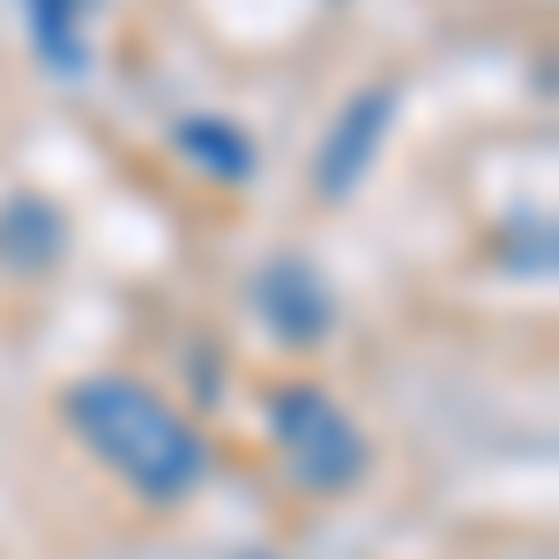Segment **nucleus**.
<instances>
[{
	"instance_id": "obj_1",
	"label": "nucleus",
	"mask_w": 559,
	"mask_h": 559,
	"mask_svg": "<svg viewBox=\"0 0 559 559\" xmlns=\"http://www.w3.org/2000/svg\"><path fill=\"white\" fill-rule=\"evenodd\" d=\"M68 426L150 508H179L210 477V440L150 381H128V373H90V381H75L68 388Z\"/></svg>"
},
{
	"instance_id": "obj_2",
	"label": "nucleus",
	"mask_w": 559,
	"mask_h": 559,
	"mask_svg": "<svg viewBox=\"0 0 559 559\" xmlns=\"http://www.w3.org/2000/svg\"><path fill=\"white\" fill-rule=\"evenodd\" d=\"M269 432L284 448V471L299 477L306 492H350L366 477V432L344 418V403L329 388H284L269 403Z\"/></svg>"
},
{
	"instance_id": "obj_3",
	"label": "nucleus",
	"mask_w": 559,
	"mask_h": 559,
	"mask_svg": "<svg viewBox=\"0 0 559 559\" xmlns=\"http://www.w3.org/2000/svg\"><path fill=\"white\" fill-rule=\"evenodd\" d=\"M388 120H395V90L373 83V90H358L344 112L329 120V134H321V157H313V187L329 194V202H344L358 179L373 173V157H381V134Z\"/></svg>"
},
{
	"instance_id": "obj_4",
	"label": "nucleus",
	"mask_w": 559,
	"mask_h": 559,
	"mask_svg": "<svg viewBox=\"0 0 559 559\" xmlns=\"http://www.w3.org/2000/svg\"><path fill=\"white\" fill-rule=\"evenodd\" d=\"M254 306H261V321H269L284 344H313V336H329V321H336L329 284H321L313 261H299V254H276L269 269H261L254 276Z\"/></svg>"
},
{
	"instance_id": "obj_5",
	"label": "nucleus",
	"mask_w": 559,
	"mask_h": 559,
	"mask_svg": "<svg viewBox=\"0 0 559 559\" xmlns=\"http://www.w3.org/2000/svg\"><path fill=\"white\" fill-rule=\"evenodd\" d=\"M60 254H68V216L52 210L45 194H15V202L0 210V261L23 269V276H38V269H52Z\"/></svg>"
},
{
	"instance_id": "obj_6",
	"label": "nucleus",
	"mask_w": 559,
	"mask_h": 559,
	"mask_svg": "<svg viewBox=\"0 0 559 559\" xmlns=\"http://www.w3.org/2000/svg\"><path fill=\"white\" fill-rule=\"evenodd\" d=\"M23 8H31V38H38L45 68L52 75H83L90 68V31H83L90 0H23Z\"/></svg>"
},
{
	"instance_id": "obj_7",
	"label": "nucleus",
	"mask_w": 559,
	"mask_h": 559,
	"mask_svg": "<svg viewBox=\"0 0 559 559\" xmlns=\"http://www.w3.org/2000/svg\"><path fill=\"white\" fill-rule=\"evenodd\" d=\"M173 142L202 165L210 179H231V187H247L254 179V142L231 128V120H179L173 128Z\"/></svg>"
}]
</instances>
